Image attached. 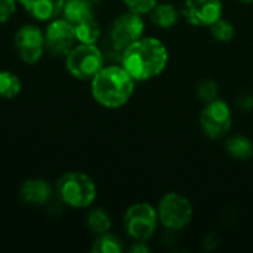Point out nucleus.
<instances>
[{
	"instance_id": "14",
	"label": "nucleus",
	"mask_w": 253,
	"mask_h": 253,
	"mask_svg": "<svg viewBox=\"0 0 253 253\" xmlns=\"http://www.w3.org/2000/svg\"><path fill=\"white\" fill-rule=\"evenodd\" d=\"M150 18L160 28H172L179 19V12L172 3H157L150 12Z\"/></svg>"
},
{
	"instance_id": "25",
	"label": "nucleus",
	"mask_w": 253,
	"mask_h": 253,
	"mask_svg": "<svg viewBox=\"0 0 253 253\" xmlns=\"http://www.w3.org/2000/svg\"><path fill=\"white\" fill-rule=\"evenodd\" d=\"M132 253H147L150 252V248L145 245V242H135V245L130 248Z\"/></svg>"
},
{
	"instance_id": "18",
	"label": "nucleus",
	"mask_w": 253,
	"mask_h": 253,
	"mask_svg": "<svg viewBox=\"0 0 253 253\" xmlns=\"http://www.w3.org/2000/svg\"><path fill=\"white\" fill-rule=\"evenodd\" d=\"M87 227L96 236L108 233L111 228V218L104 209L95 208L87 213Z\"/></svg>"
},
{
	"instance_id": "3",
	"label": "nucleus",
	"mask_w": 253,
	"mask_h": 253,
	"mask_svg": "<svg viewBox=\"0 0 253 253\" xmlns=\"http://www.w3.org/2000/svg\"><path fill=\"white\" fill-rule=\"evenodd\" d=\"M56 193L64 205L74 209H84L95 202L96 185L86 173L68 172L58 179Z\"/></svg>"
},
{
	"instance_id": "13",
	"label": "nucleus",
	"mask_w": 253,
	"mask_h": 253,
	"mask_svg": "<svg viewBox=\"0 0 253 253\" xmlns=\"http://www.w3.org/2000/svg\"><path fill=\"white\" fill-rule=\"evenodd\" d=\"M21 197L25 203L34 205V206H42L50 200L52 187L49 185L47 181L40 179V178L28 179L21 187Z\"/></svg>"
},
{
	"instance_id": "8",
	"label": "nucleus",
	"mask_w": 253,
	"mask_h": 253,
	"mask_svg": "<svg viewBox=\"0 0 253 253\" xmlns=\"http://www.w3.org/2000/svg\"><path fill=\"white\" fill-rule=\"evenodd\" d=\"M145 22L142 15L135 12H125L119 15L110 27V43L123 52L127 46L144 37Z\"/></svg>"
},
{
	"instance_id": "9",
	"label": "nucleus",
	"mask_w": 253,
	"mask_h": 253,
	"mask_svg": "<svg viewBox=\"0 0 253 253\" xmlns=\"http://www.w3.org/2000/svg\"><path fill=\"white\" fill-rule=\"evenodd\" d=\"M16 55L25 64H36L44 50V33L31 24L22 25L13 37Z\"/></svg>"
},
{
	"instance_id": "6",
	"label": "nucleus",
	"mask_w": 253,
	"mask_h": 253,
	"mask_svg": "<svg viewBox=\"0 0 253 253\" xmlns=\"http://www.w3.org/2000/svg\"><path fill=\"white\" fill-rule=\"evenodd\" d=\"M160 224L172 231H179L185 228L193 219V205L191 202L179 193L165 194L157 208Z\"/></svg>"
},
{
	"instance_id": "21",
	"label": "nucleus",
	"mask_w": 253,
	"mask_h": 253,
	"mask_svg": "<svg viewBox=\"0 0 253 253\" xmlns=\"http://www.w3.org/2000/svg\"><path fill=\"white\" fill-rule=\"evenodd\" d=\"M209 28H211V34L218 42L227 43V42L233 40V37H234V25L224 18H219L218 21H215Z\"/></svg>"
},
{
	"instance_id": "10",
	"label": "nucleus",
	"mask_w": 253,
	"mask_h": 253,
	"mask_svg": "<svg viewBox=\"0 0 253 253\" xmlns=\"http://www.w3.org/2000/svg\"><path fill=\"white\" fill-rule=\"evenodd\" d=\"M74 25L65 18H55L49 22L44 31V46L55 56H67V53L76 46Z\"/></svg>"
},
{
	"instance_id": "5",
	"label": "nucleus",
	"mask_w": 253,
	"mask_h": 253,
	"mask_svg": "<svg viewBox=\"0 0 253 253\" xmlns=\"http://www.w3.org/2000/svg\"><path fill=\"white\" fill-rule=\"evenodd\" d=\"M159 213L154 206L145 202L135 203L127 208L123 215V227L135 242H147L157 230Z\"/></svg>"
},
{
	"instance_id": "22",
	"label": "nucleus",
	"mask_w": 253,
	"mask_h": 253,
	"mask_svg": "<svg viewBox=\"0 0 253 253\" xmlns=\"http://www.w3.org/2000/svg\"><path fill=\"white\" fill-rule=\"evenodd\" d=\"M127 10L139 13V15H145L150 13L153 10V7L159 3V0H123Z\"/></svg>"
},
{
	"instance_id": "7",
	"label": "nucleus",
	"mask_w": 253,
	"mask_h": 253,
	"mask_svg": "<svg viewBox=\"0 0 253 253\" xmlns=\"http://www.w3.org/2000/svg\"><path fill=\"white\" fill-rule=\"evenodd\" d=\"M233 125V113L224 99L215 98L206 102L200 113V126L206 136L211 139H219L225 136Z\"/></svg>"
},
{
	"instance_id": "16",
	"label": "nucleus",
	"mask_w": 253,
	"mask_h": 253,
	"mask_svg": "<svg viewBox=\"0 0 253 253\" xmlns=\"http://www.w3.org/2000/svg\"><path fill=\"white\" fill-rule=\"evenodd\" d=\"M62 13L67 21H70L71 24H76V22L93 15L92 1L90 0H65Z\"/></svg>"
},
{
	"instance_id": "4",
	"label": "nucleus",
	"mask_w": 253,
	"mask_h": 253,
	"mask_svg": "<svg viewBox=\"0 0 253 253\" xmlns=\"http://www.w3.org/2000/svg\"><path fill=\"white\" fill-rule=\"evenodd\" d=\"M104 52L96 44L79 43L65 56L68 73L79 80H92L104 67Z\"/></svg>"
},
{
	"instance_id": "24",
	"label": "nucleus",
	"mask_w": 253,
	"mask_h": 253,
	"mask_svg": "<svg viewBox=\"0 0 253 253\" xmlns=\"http://www.w3.org/2000/svg\"><path fill=\"white\" fill-rule=\"evenodd\" d=\"M16 9V0H0V24L9 21Z\"/></svg>"
},
{
	"instance_id": "23",
	"label": "nucleus",
	"mask_w": 253,
	"mask_h": 253,
	"mask_svg": "<svg viewBox=\"0 0 253 253\" xmlns=\"http://www.w3.org/2000/svg\"><path fill=\"white\" fill-rule=\"evenodd\" d=\"M197 92H199V96H200L205 102H209V101L218 98V86H216V83H213V82H211V80L202 82Z\"/></svg>"
},
{
	"instance_id": "2",
	"label": "nucleus",
	"mask_w": 253,
	"mask_h": 253,
	"mask_svg": "<svg viewBox=\"0 0 253 253\" xmlns=\"http://www.w3.org/2000/svg\"><path fill=\"white\" fill-rule=\"evenodd\" d=\"M135 90L133 77L120 64L104 65L90 80L93 99L105 108L123 107Z\"/></svg>"
},
{
	"instance_id": "26",
	"label": "nucleus",
	"mask_w": 253,
	"mask_h": 253,
	"mask_svg": "<svg viewBox=\"0 0 253 253\" xmlns=\"http://www.w3.org/2000/svg\"><path fill=\"white\" fill-rule=\"evenodd\" d=\"M240 1H243V3H253V0H240Z\"/></svg>"
},
{
	"instance_id": "20",
	"label": "nucleus",
	"mask_w": 253,
	"mask_h": 253,
	"mask_svg": "<svg viewBox=\"0 0 253 253\" xmlns=\"http://www.w3.org/2000/svg\"><path fill=\"white\" fill-rule=\"evenodd\" d=\"M21 80L16 74L10 71H0V96L4 99H12L21 92Z\"/></svg>"
},
{
	"instance_id": "1",
	"label": "nucleus",
	"mask_w": 253,
	"mask_h": 253,
	"mask_svg": "<svg viewBox=\"0 0 253 253\" xmlns=\"http://www.w3.org/2000/svg\"><path fill=\"white\" fill-rule=\"evenodd\" d=\"M169 61L168 47L156 37H141L123 50L120 64L135 82L160 76Z\"/></svg>"
},
{
	"instance_id": "19",
	"label": "nucleus",
	"mask_w": 253,
	"mask_h": 253,
	"mask_svg": "<svg viewBox=\"0 0 253 253\" xmlns=\"http://www.w3.org/2000/svg\"><path fill=\"white\" fill-rule=\"evenodd\" d=\"M123 251V242L110 233L99 234L92 245L93 253H120Z\"/></svg>"
},
{
	"instance_id": "27",
	"label": "nucleus",
	"mask_w": 253,
	"mask_h": 253,
	"mask_svg": "<svg viewBox=\"0 0 253 253\" xmlns=\"http://www.w3.org/2000/svg\"><path fill=\"white\" fill-rule=\"evenodd\" d=\"M90 1H92V3H95V1H99V0H90Z\"/></svg>"
},
{
	"instance_id": "11",
	"label": "nucleus",
	"mask_w": 253,
	"mask_h": 253,
	"mask_svg": "<svg viewBox=\"0 0 253 253\" xmlns=\"http://www.w3.org/2000/svg\"><path fill=\"white\" fill-rule=\"evenodd\" d=\"M221 0H185L182 6L184 18L196 27H211L222 18Z\"/></svg>"
},
{
	"instance_id": "17",
	"label": "nucleus",
	"mask_w": 253,
	"mask_h": 253,
	"mask_svg": "<svg viewBox=\"0 0 253 253\" xmlns=\"http://www.w3.org/2000/svg\"><path fill=\"white\" fill-rule=\"evenodd\" d=\"M227 153L236 160H248L253 157V142L245 135H233L227 139Z\"/></svg>"
},
{
	"instance_id": "15",
	"label": "nucleus",
	"mask_w": 253,
	"mask_h": 253,
	"mask_svg": "<svg viewBox=\"0 0 253 253\" xmlns=\"http://www.w3.org/2000/svg\"><path fill=\"white\" fill-rule=\"evenodd\" d=\"M73 25H74L76 39L79 43L96 44V42L99 40V36H101V28L93 15L76 22Z\"/></svg>"
},
{
	"instance_id": "12",
	"label": "nucleus",
	"mask_w": 253,
	"mask_h": 253,
	"mask_svg": "<svg viewBox=\"0 0 253 253\" xmlns=\"http://www.w3.org/2000/svg\"><path fill=\"white\" fill-rule=\"evenodd\" d=\"M19 1L34 19L52 21L62 12L65 0H19Z\"/></svg>"
}]
</instances>
